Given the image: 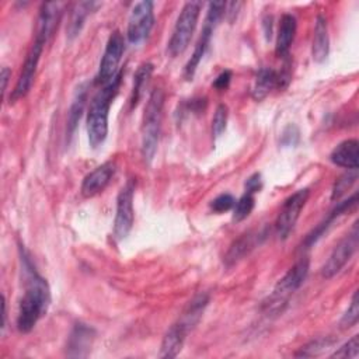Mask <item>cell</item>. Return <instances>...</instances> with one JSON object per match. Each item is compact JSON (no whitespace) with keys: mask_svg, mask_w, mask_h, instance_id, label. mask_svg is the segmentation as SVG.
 I'll return each instance as SVG.
<instances>
[{"mask_svg":"<svg viewBox=\"0 0 359 359\" xmlns=\"http://www.w3.org/2000/svg\"><path fill=\"white\" fill-rule=\"evenodd\" d=\"M255 206V198L254 194L250 192H244L234 203L233 206V222H243L244 219H247L252 209Z\"/></svg>","mask_w":359,"mask_h":359,"instance_id":"cell-26","label":"cell"},{"mask_svg":"<svg viewBox=\"0 0 359 359\" xmlns=\"http://www.w3.org/2000/svg\"><path fill=\"white\" fill-rule=\"evenodd\" d=\"M227 118H229V108L224 104H219L216 107L213 119H212V133L215 137H219L227 126Z\"/></svg>","mask_w":359,"mask_h":359,"instance_id":"cell-28","label":"cell"},{"mask_svg":"<svg viewBox=\"0 0 359 359\" xmlns=\"http://www.w3.org/2000/svg\"><path fill=\"white\" fill-rule=\"evenodd\" d=\"M116 164L115 161H105L95 167L90 174H87L81 182V195L84 198H93L102 192L115 175Z\"/></svg>","mask_w":359,"mask_h":359,"instance_id":"cell-14","label":"cell"},{"mask_svg":"<svg viewBox=\"0 0 359 359\" xmlns=\"http://www.w3.org/2000/svg\"><path fill=\"white\" fill-rule=\"evenodd\" d=\"M299 140V129L294 125H289L282 132V143L285 146H294Z\"/></svg>","mask_w":359,"mask_h":359,"instance_id":"cell-33","label":"cell"},{"mask_svg":"<svg viewBox=\"0 0 359 359\" xmlns=\"http://www.w3.org/2000/svg\"><path fill=\"white\" fill-rule=\"evenodd\" d=\"M334 344V341L331 338H317L311 342H309L307 345L302 346L300 352L296 353V356H316L320 355L323 351H325L328 346H331Z\"/></svg>","mask_w":359,"mask_h":359,"instance_id":"cell-29","label":"cell"},{"mask_svg":"<svg viewBox=\"0 0 359 359\" xmlns=\"http://www.w3.org/2000/svg\"><path fill=\"white\" fill-rule=\"evenodd\" d=\"M163 107H164V93L161 88H154L147 100L143 122H142V157L150 164L156 156L160 129H161V118H163Z\"/></svg>","mask_w":359,"mask_h":359,"instance_id":"cell-4","label":"cell"},{"mask_svg":"<svg viewBox=\"0 0 359 359\" xmlns=\"http://www.w3.org/2000/svg\"><path fill=\"white\" fill-rule=\"evenodd\" d=\"M330 52V35H328V22L324 14H317L314 24V36L311 45V56L317 63H323Z\"/></svg>","mask_w":359,"mask_h":359,"instance_id":"cell-19","label":"cell"},{"mask_svg":"<svg viewBox=\"0 0 359 359\" xmlns=\"http://www.w3.org/2000/svg\"><path fill=\"white\" fill-rule=\"evenodd\" d=\"M153 1H139L136 3L129 14L126 38L132 45L142 43L150 34L154 25V11Z\"/></svg>","mask_w":359,"mask_h":359,"instance_id":"cell-11","label":"cell"},{"mask_svg":"<svg viewBox=\"0 0 359 359\" xmlns=\"http://www.w3.org/2000/svg\"><path fill=\"white\" fill-rule=\"evenodd\" d=\"M264 237L262 231H248L243 236H240L229 248V251L224 255V264L226 266H231L237 264L240 259H243L245 255H248L257 244H259V240Z\"/></svg>","mask_w":359,"mask_h":359,"instance_id":"cell-17","label":"cell"},{"mask_svg":"<svg viewBox=\"0 0 359 359\" xmlns=\"http://www.w3.org/2000/svg\"><path fill=\"white\" fill-rule=\"evenodd\" d=\"M278 87V72L272 67H261L255 76L251 97L255 101H262L273 88Z\"/></svg>","mask_w":359,"mask_h":359,"instance_id":"cell-22","label":"cell"},{"mask_svg":"<svg viewBox=\"0 0 359 359\" xmlns=\"http://www.w3.org/2000/svg\"><path fill=\"white\" fill-rule=\"evenodd\" d=\"M356 203H358V194L355 192L352 196H349L348 199L342 201V202H338V205L331 210V213L328 215V217L321 222L316 229H313V231H310L304 240V247L309 248L311 245H314L324 234L325 231L330 229V226L338 219L341 217L342 215L353 210L356 208Z\"/></svg>","mask_w":359,"mask_h":359,"instance_id":"cell-15","label":"cell"},{"mask_svg":"<svg viewBox=\"0 0 359 359\" xmlns=\"http://www.w3.org/2000/svg\"><path fill=\"white\" fill-rule=\"evenodd\" d=\"M122 76L123 70L119 69L115 77L101 90H98V93L93 97L90 102V108L87 112V135L88 143L93 149L100 147L107 139L109 107L119 91Z\"/></svg>","mask_w":359,"mask_h":359,"instance_id":"cell-3","label":"cell"},{"mask_svg":"<svg viewBox=\"0 0 359 359\" xmlns=\"http://www.w3.org/2000/svg\"><path fill=\"white\" fill-rule=\"evenodd\" d=\"M231 81V72L230 70H223L213 81V88H216L217 91H223L227 90V87L230 86Z\"/></svg>","mask_w":359,"mask_h":359,"instance_id":"cell-35","label":"cell"},{"mask_svg":"<svg viewBox=\"0 0 359 359\" xmlns=\"http://www.w3.org/2000/svg\"><path fill=\"white\" fill-rule=\"evenodd\" d=\"M94 337H95V331L91 327L83 323L76 324L67 341V348H66L67 356L70 358L87 356L91 349Z\"/></svg>","mask_w":359,"mask_h":359,"instance_id":"cell-16","label":"cell"},{"mask_svg":"<svg viewBox=\"0 0 359 359\" xmlns=\"http://www.w3.org/2000/svg\"><path fill=\"white\" fill-rule=\"evenodd\" d=\"M358 318H359V302H358V292H355L352 294L348 310L345 311V314L342 316V318L339 321V325L342 328H351L352 325H355L358 323Z\"/></svg>","mask_w":359,"mask_h":359,"instance_id":"cell-30","label":"cell"},{"mask_svg":"<svg viewBox=\"0 0 359 359\" xmlns=\"http://www.w3.org/2000/svg\"><path fill=\"white\" fill-rule=\"evenodd\" d=\"M151 73H153V65L146 62V63H142L135 76H133V86H132V91H130V98H129V105H130V109L136 108V105L139 104L142 95H143V91L149 83V79L151 77Z\"/></svg>","mask_w":359,"mask_h":359,"instance_id":"cell-25","label":"cell"},{"mask_svg":"<svg viewBox=\"0 0 359 359\" xmlns=\"http://www.w3.org/2000/svg\"><path fill=\"white\" fill-rule=\"evenodd\" d=\"M236 199L230 194H220L210 202V209L216 213H223L233 209Z\"/></svg>","mask_w":359,"mask_h":359,"instance_id":"cell-32","label":"cell"},{"mask_svg":"<svg viewBox=\"0 0 359 359\" xmlns=\"http://www.w3.org/2000/svg\"><path fill=\"white\" fill-rule=\"evenodd\" d=\"M201 7L202 4L199 1H188L184 4L167 45V50L172 57L181 55L188 48L198 24Z\"/></svg>","mask_w":359,"mask_h":359,"instance_id":"cell-7","label":"cell"},{"mask_svg":"<svg viewBox=\"0 0 359 359\" xmlns=\"http://www.w3.org/2000/svg\"><path fill=\"white\" fill-rule=\"evenodd\" d=\"M359 355V335H353L351 339H348L344 345H341L334 353H331V358H356Z\"/></svg>","mask_w":359,"mask_h":359,"instance_id":"cell-31","label":"cell"},{"mask_svg":"<svg viewBox=\"0 0 359 359\" xmlns=\"http://www.w3.org/2000/svg\"><path fill=\"white\" fill-rule=\"evenodd\" d=\"M330 160L348 170H358L359 165V143L356 139H346L337 144L330 154Z\"/></svg>","mask_w":359,"mask_h":359,"instance_id":"cell-18","label":"cell"},{"mask_svg":"<svg viewBox=\"0 0 359 359\" xmlns=\"http://www.w3.org/2000/svg\"><path fill=\"white\" fill-rule=\"evenodd\" d=\"M309 196H310L309 188H303V189H299L294 194H292L283 202V206H282V209L276 217V222H275V229H276V234L279 236V238L285 240L289 237V234L294 229V224H296V222L300 216V212L304 208Z\"/></svg>","mask_w":359,"mask_h":359,"instance_id":"cell-13","label":"cell"},{"mask_svg":"<svg viewBox=\"0 0 359 359\" xmlns=\"http://www.w3.org/2000/svg\"><path fill=\"white\" fill-rule=\"evenodd\" d=\"M310 269V261L307 257L300 258L275 285L272 293L264 302L262 307L268 313L278 314L287 304L290 296L303 285Z\"/></svg>","mask_w":359,"mask_h":359,"instance_id":"cell-5","label":"cell"},{"mask_svg":"<svg viewBox=\"0 0 359 359\" xmlns=\"http://www.w3.org/2000/svg\"><path fill=\"white\" fill-rule=\"evenodd\" d=\"M123 50H125V39H123V35L116 29L109 35L107 41V45L100 62V67L95 74V80H94L95 84L105 86L115 77V74L119 72L118 66L122 59Z\"/></svg>","mask_w":359,"mask_h":359,"instance_id":"cell-10","label":"cell"},{"mask_svg":"<svg viewBox=\"0 0 359 359\" xmlns=\"http://www.w3.org/2000/svg\"><path fill=\"white\" fill-rule=\"evenodd\" d=\"M46 42L48 41L45 38L35 35V41L32 42V45L25 56L20 77L10 94V102H15V101L21 100L31 90L34 77L36 73V67H38V63H39V59H41V55H42V50H43Z\"/></svg>","mask_w":359,"mask_h":359,"instance_id":"cell-9","label":"cell"},{"mask_svg":"<svg viewBox=\"0 0 359 359\" xmlns=\"http://www.w3.org/2000/svg\"><path fill=\"white\" fill-rule=\"evenodd\" d=\"M22 269L25 273V292L20 300L17 314V328L20 332H29L36 323L46 314L50 304V289L45 278H42L28 252L20 247Z\"/></svg>","mask_w":359,"mask_h":359,"instance_id":"cell-1","label":"cell"},{"mask_svg":"<svg viewBox=\"0 0 359 359\" xmlns=\"http://www.w3.org/2000/svg\"><path fill=\"white\" fill-rule=\"evenodd\" d=\"M296 28H297V22L294 15L283 14L280 17L278 35H276V45H275V53L278 57L285 59L289 56V50L296 35Z\"/></svg>","mask_w":359,"mask_h":359,"instance_id":"cell-20","label":"cell"},{"mask_svg":"<svg viewBox=\"0 0 359 359\" xmlns=\"http://www.w3.org/2000/svg\"><path fill=\"white\" fill-rule=\"evenodd\" d=\"M358 244H359V231H358V222H355L352 229L334 247L328 259L321 266V276L324 279H331L332 276H335L356 252Z\"/></svg>","mask_w":359,"mask_h":359,"instance_id":"cell-8","label":"cell"},{"mask_svg":"<svg viewBox=\"0 0 359 359\" xmlns=\"http://www.w3.org/2000/svg\"><path fill=\"white\" fill-rule=\"evenodd\" d=\"M208 303V293H199L188 302L177 321L172 323V325L164 334L160 345V358H175L181 352L187 335L202 318Z\"/></svg>","mask_w":359,"mask_h":359,"instance_id":"cell-2","label":"cell"},{"mask_svg":"<svg viewBox=\"0 0 359 359\" xmlns=\"http://www.w3.org/2000/svg\"><path fill=\"white\" fill-rule=\"evenodd\" d=\"M10 76H11V72H10V69L8 67H3L1 69V90H3V94L6 93V90H7V84H8V79H10Z\"/></svg>","mask_w":359,"mask_h":359,"instance_id":"cell-36","label":"cell"},{"mask_svg":"<svg viewBox=\"0 0 359 359\" xmlns=\"http://www.w3.org/2000/svg\"><path fill=\"white\" fill-rule=\"evenodd\" d=\"M86 100H87V83H81L76 88V93L73 95V100H72V104L69 108V114H67V135L69 136H72L74 129L77 128V123L84 111Z\"/></svg>","mask_w":359,"mask_h":359,"instance_id":"cell-24","label":"cell"},{"mask_svg":"<svg viewBox=\"0 0 359 359\" xmlns=\"http://www.w3.org/2000/svg\"><path fill=\"white\" fill-rule=\"evenodd\" d=\"M133 195H135V182L133 180H128L116 196L114 236L118 241L126 238L132 230L133 216H135Z\"/></svg>","mask_w":359,"mask_h":359,"instance_id":"cell-12","label":"cell"},{"mask_svg":"<svg viewBox=\"0 0 359 359\" xmlns=\"http://www.w3.org/2000/svg\"><path fill=\"white\" fill-rule=\"evenodd\" d=\"M59 15H60V4L59 3H43L39 10L35 35L42 36L48 41L57 25Z\"/></svg>","mask_w":359,"mask_h":359,"instance_id":"cell-21","label":"cell"},{"mask_svg":"<svg viewBox=\"0 0 359 359\" xmlns=\"http://www.w3.org/2000/svg\"><path fill=\"white\" fill-rule=\"evenodd\" d=\"M224 10H226V3L224 1H212V3L208 4V11H206L202 32L199 35V39H198V42L194 48V52H192L191 57L188 59V62L184 67L185 80L189 81V80L194 79V76L196 73V69H198L209 43H210L213 31L217 27L222 17L224 15Z\"/></svg>","mask_w":359,"mask_h":359,"instance_id":"cell-6","label":"cell"},{"mask_svg":"<svg viewBox=\"0 0 359 359\" xmlns=\"http://www.w3.org/2000/svg\"><path fill=\"white\" fill-rule=\"evenodd\" d=\"M98 6H100V3H95V1H81V3H76L73 6V8L70 11L69 22H67V38L70 41L74 39L80 34L86 18Z\"/></svg>","mask_w":359,"mask_h":359,"instance_id":"cell-23","label":"cell"},{"mask_svg":"<svg viewBox=\"0 0 359 359\" xmlns=\"http://www.w3.org/2000/svg\"><path fill=\"white\" fill-rule=\"evenodd\" d=\"M356 178H358V170H349L346 174L341 175V177L335 181V184H334V187H332L331 199H332V201H338V199L355 184Z\"/></svg>","mask_w":359,"mask_h":359,"instance_id":"cell-27","label":"cell"},{"mask_svg":"<svg viewBox=\"0 0 359 359\" xmlns=\"http://www.w3.org/2000/svg\"><path fill=\"white\" fill-rule=\"evenodd\" d=\"M245 192L250 194H257L261 191L262 188V180H261V174L259 172H254L252 175H250L244 184Z\"/></svg>","mask_w":359,"mask_h":359,"instance_id":"cell-34","label":"cell"}]
</instances>
